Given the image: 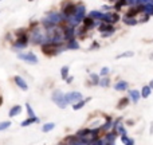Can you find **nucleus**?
I'll list each match as a JSON object with an SVG mask.
<instances>
[{
    "instance_id": "2eb2a0df",
    "label": "nucleus",
    "mask_w": 153,
    "mask_h": 145,
    "mask_svg": "<svg viewBox=\"0 0 153 145\" xmlns=\"http://www.w3.org/2000/svg\"><path fill=\"white\" fill-rule=\"evenodd\" d=\"M67 48H70V50H77V48H79V43L74 39V38H73V39L69 40V43H67Z\"/></svg>"
},
{
    "instance_id": "7c9ffc66",
    "label": "nucleus",
    "mask_w": 153,
    "mask_h": 145,
    "mask_svg": "<svg viewBox=\"0 0 153 145\" xmlns=\"http://www.w3.org/2000/svg\"><path fill=\"white\" fill-rule=\"evenodd\" d=\"M11 126V121H4V122H0V130H5L7 128Z\"/></svg>"
},
{
    "instance_id": "20e7f679",
    "label": "nucleus",
    "mask_w": 153,
    "mask_h": 145,
    "mask_svg": "<svg viewBox=\"0 0 153 145\" xmlns=\"http://www.w3.org/2000/svg\"><path fill=\"white\" fill-rule=\"evenodd\" d=\"M52 101H54L61 109H65L66 105H67V101H66V98H65V94H63L61 90H55L54 93H52Z\"/></svg>"
},
{
    "instance_id": "5701e85b",
    "label": "nucleus",
    "mask_w": 153,
    "mask_h": 145,
    "mask_svg": "<svg viewBox=\"0 0 153 145\" xmlns=\"http://www.w3.org/2000/svg\"><path fill=\"white\" fill-rule=\"evenodd\" d=\"M130 97H132V99H133L134 103H137L141 95H140V93H138L137 90H132V91H130Z\"/></svg>"
},
{
    "instance_id": "412c9836",
    "label": "nucleus",
    "mask_w": 153,
    "mask_h": 145,
    "mask_svg": "<svg viewBox=\"0 0 153 145\" xmlns=\"http://www.w3.org/2000/svg\"><path fill=\"white\" fill-rule=\"evenodd\" d=\"M54 128H55V124H54V122H48V124H44V125H43V128H42V132L47 133V132L52 130Z\"/></svg>"
},
{
    "instance_id": "ea45409f",
    "label": "nucleus",
    "mask_w": 153,
    "mask_h": 145,
    "mask_svg": "<svg viewBox=\"0 0 153 145\" xmlns=\"http://www.w3.org/2000/svg\"><path fill=\"white\" fill-rule=\"evenodd\" d=\"M149 86H150V89H153V79L150 81V83H149Z\"/></svg>"
},
{
    "instance_id": "72a5a7b5",
    "label": "nucleus",
    "mask_w": 153,
    "mask_h": 145,
    "mask_svg": "<svg viewBox=\"0 0 153 145\" xmlns=\"http://www.w3.org/2000/svg\"><path fill=\"white\" fill-rule=\"evenodd\" d=\"M107 73H109V69H107V67H103V69L101 70V75H103V77H106Z\"/></svg>"
},
{
    "instance_id": "473e14b6",
    "label": "nucleus",
    "mask_w": 153,
    "mask_h": 145,
    "mask_svg": "<svg viewBox=\"0 0 153 145\" xmlns=\"http://www.w3.org/2000/svg\"><path fill=\"white\" fill-rule=\"evenodd\" d=\"M109 78H103V79H101V81H99V85H101V86H103V87H106V86H109Z\"/></svg>"
},
{
    "instance_id": "f704fd0d",
    "label": "nucleus",
    "mask_w": 153,
    "mask_h": 145,
    "mask_svg": "<svg viewBox=\"0 0 153 145\" xmlns=\"http://www.w3.org/2000/svg\"><path fill=\"white\" fill-rule=\"evenodd\" d=\"M137 4H146V3H150V0H136Z\"/></svg>"
},
{
    "instance_id": "393cba45",
    "label": "nucleus",
    "mask_w": 153,
    "mask_h": 145,
    "mask_svg": "<svg viewBox=\"0 0 153 145\" xmlns=\"http://www.w3.org/2000/svg\"><path fill=\"white\" fill-rule=\"evenodd\" d=\"M87 134H90V129H81V130L77 132V136L81 137V138H85Z\"/></svg>"
},
{
    "instance_id": "e433bc0d",
    "label": "nucleus",
    "mask_w": 153,
    "mask_h": 145,
    "mask_svg": "<svg viewBox=\"0 0 153 145\" xmlns=\"http://www.w3.org/2000/svg\"><path fill=\"white\" fill-rule=\"evenodd\" d=\"M112 34H113V32H106V34H103L102 36H103V38H107V36H110Z\"/></svg>"
},
{
    "instance_id": "c85d7f7f",
    "label": "nucleus",
    "mask_w": 153,
    "mask_h": 145,
    "mask_svg": "<svg viewBox=\"0 0 153 145\" xmlns=\"http://www.w3.org/2000/svg\"><path fill=\"white\" fill-rule=\"evenodd\" d=\"M134 52L132 51H126V52H122V54L117 55V59H121V58H129V57H133Z\"/></svg>"
},
{
    "instance_id": "c9c22d12",
    "label": "nucleus",
    "mask_w": 153,
    "mask_h": 145,
    "mask_svg": "<svg viewBox=\"0 0 153 145\" xmlns=\"http://www.w3.org/2000/svg\"><path fill=\"white\" fill-rule=\"evenodd\" d=\"M148 16H149V15H146V14H145V16H142V18H141V22H148Z\"/></svg>"
},
{
    "instance_id": "6ab92c4d",
    "label": "nucleus",
    "mask_w": 153,
    "mask_h": 145,
    "mask_svg": "<svg viewBox=\"0 0 153 145\" xmlns=\"http://www.w3.org/2000/svg\"><path fill=\"white\" fill-rule=\"evenodd\" d=\"M144 12H145L146 15H153V3H146L144 4Z\"/></svg>"
},
{
    "instance_id": "39448f33",
    "label": "nucleus",
    "mask_w": 153,
    "mask_h": 145,
    "mask_svg": "<svg viewBox=\"0 0 153 145\" xmlns=\"http://www.w3.org/2000/svg\"><path fill=\"white\" fill-rule=\"evenodd\" d=\"M18 58L22 59V61H26V62H28V63H32V65L38 63V57H36L34 52H19V54H18Z\"/></svg>"
},
{
    "instance_id": "f03ea898",
    "label": "nucleus",
    "mask_w": 153,
    "mask_h": 145,
    "mask_svg": "<svg viewBox=\"0 0 153 145\" xmlns=\"http://www.w3.org/2000/svg\"><path fill=\"white\" fill-rule=\"evenodd\" d=\"M61 46L62 43H54V42H46L42 44V51L46 55H55L61 52Z\"/></svg>"
},
{
    "instance_id": "a19ab883",
    "label": "nucleus",
    "mask_w": 153,
    "mask_h": 145,
    "mask_svg": "<svg viewBox=\"0 0 153 145\" xmlns=\"http://www.w3.org/2000/svg\"><path fill=\"white\" fill-rule=\"evenodd\" d=\"M1 102H3V99H1V97H0V105H1Z\"/></svg>"
},
{
    "instance_id": "dca6fc26",
    "label": "nucleus",
    "mask_w": 153,
    "mask_h": 145,
    "mask_svg": "<svg viewBox=\"0 0 153 145\" xmlns=\"http://www.w3.org/2000/svg\"><path fill=\"white\" fill-rule=\"evenodd\" d=\"M34 122H39V118H38V117L27 118V120H24V121L22 122V126H28V125H31V124H34Z\"/></svg>"
},
{
    "instance_id": "79ce46f5",
    "label": "nucleus",
    "mask_w": 153,
    "mask_h": 145,
    "mask_svg": "<svg viewBox=\"0 0 153 145\" xmlns=\"http://www.w3.org/2000/svg\"><path fill=\"white\" fill-rule=\"evenodd\" d=\"M28 1H34V0H28Z\"/></svg>"
},
{
    "instance_id": "9d476101",
    "label": "nucleus",
    "mask_w": 153,
    "mask_h": 145,
    "mask_svg": "<svg viewBox=\"0 0 153 145\" xmlns=\"http://www.w3.org/2000/svg\"><path fill=\"white\" fill-rule=\"evenodd\" d=\"M74 36H75V30L73 26H67V27L63 28V38L66 40L73 39Z\"/></svg>"
},
{
    "instance_id": "4c0bfd02",
    "label": "nucleus",
    "mask_w": 153,
    "mask_h": 145,
    "mask_svg": "<svg viewBox=\"0 0 153 145\" xmlns=\"http://www.w3.org/2000/svg\"><path fill=\"white\" fill-rule=\"evenodd\" d=\"M66 81H67V83L73 82V77H67V78H66Z\"/></svg>"
},
{
    "instance_id": "f3484780",
    "label": "nucleus",
    "mask_w": 153,
    "mask_h": 145,
    "mask_svg": "<svg viewBox=\"0 0 153 145\" xmlns=\"http://www.w3.org/2000/svg\"><path fill=\"white\" fill-rule=\"evenodd\" d=\"M87 101H90V98H87V99H79L78 102H75V103H74L73 109H74V110H79L81 108H83V105H85Z\"/></svg>"
},
{
    "instance_id": "2f4dec72",
    "label": "nucleus",
    "mask_w": 153,
    "mask_h": 145,
    "mask_svg": "<svg viewBox=\"0 0 153 145\" xmlns=\"http://www.w3.org/2000/svg\"><path fill=\"white\" fill-rule=\"evenodd\" d=\"M90 79H91V82L94 83V85H98V83H99V78H98V75H97V74H90Z\"/></svg>"
},
{
    "instance_id": "a878e982",
    "label": "nucleus",
    "mask_w": 153,
    "mask_h": 145,
    "mask_svg": "<svg viewBox=\"0 0 153 145\" xmlns=\"http://www.w3.org/2000/svg\"><path fill=\"white\" fill-rule=\"evenodd\" d=\"M121 141L124 142V144H128V145H133L134 144V140L129 138L126 134H122V136H121Z\"/></svg>"
},
{
    "instance_id": "423d86ee",
    "label": "nucleus",
    "mask_w": 153,
    "mask_h": 145,
    "mask_svg": "<svg viewBox=\"0 0 153 145\" xmlns=\"http://www.w3.org/2000/svg\"><path fill=\"white\" fill-rule=\"evenodd\" d=\"M27 44H28V36H27V34H22V35L18 36V39H16L15 44H14V47L18 48V50H22V48H24Z\"/></svg>"
},
{
    "instance_id": "ddd939ff",
    "label": "nucleus",
    "mask_w": 153,
    "mask_h": 145,
    "mask_svg": "<svg viewBox=\"0 0 153 145\" xmlns=\"http://www.w3.org/2000/svg\"><path fill=\"white\" fill-rule=\"evenodd\" d=\"M20 112H22V106H20V105L12 106L11 110H10V117H15V116L20 114Z\"/></svg>"
},
{
    "instance_id": "f8f14e48",
    "label": "nucleus",
    "mask_w": 153,
    "mask_h": 145,
    "mask_svg": "<svg viewBox=\"0 0 153 145\" xmlns=\"http://www.w3.org/2000/svg\"><path fill=\"white\" fill-rule=\"evenodd\" d=\"M82 22H83V26H85L87 30H89V28H93L95 26L94 19H93V18H90V16H89V18H83Z\"/></svg>"
},
{
    "instance_id": "58836bf2",
    "label": "nucleus",
    "mask_w": 153,
    "mask_h": 145,
    "mask_svg": "<svg viewBox=\"0 0 153 145\" xmlns=\"http://www.w3.org/2000/svg\"><path fill=\"white\" fill-rule=\"evenodd\" d=\"M102 10H106V11H107V10H110V7H107V5H103V7H102Z\"/></svg>"
},
{
    "instance_id": "4be33fe9",
    "label": "nucleus",
    "mask_w": 153,
    "mask_h": 145,
    "mask_svg": "<svg viewBox=\"0 0 153 145\" xmlns=\"http://www.w3.org/2000/svg\"><path fill=\"white\" fill-rule=\"evenodd\" d=\"M128 103H129V98L124 97V98H122V99H120V102H118L117 108H118V109H124L125 106H128Z\"/></svg>"
},
{
    "instance_id": "a211bd4d",
    "label": "nucleus",
    "mask_w": 153,
    "mask_h": 145,
    "mask_svg": "<svg viewBox=\"0 0 153 145\" xmlns=\"http://www.w3.org/2000/svg\"><path fill=\"white\" fill-rule=\"evenodd\" d=\"M114 89L118 91H122V90H126L128 89V82L122 81V82H118L117 85H114Z\"/></svg>"
},
{
    "instance_id": "c756f323",
    "label": "nucleus",
    "mask_w": 153,
    "mask_h": 145,
    "mask_svg": "<svg viewBox=\"0 0 153 145\" xmlns=\"http://www.w3.org/2000/svg\"><path fill=\"white\" fill-rule=\"evenodd\" d=\"M26 109H27V113H28V116H30V117H36V116H35V113H34V110H32V108H31V105H30V103H26Z\"/></svg>"
},
{
    "instance_id": "9b49d317",
    "label": "nucleus",
    "mask_w": 153,
    "mask_h": 145,
    "mask_svg": "<svg viewBox=\"0 0 153 145\" xmlns=\"http://www.w3.org/2000/svg\"><path fill=\"white\" fill-rule=\"evenodd\" d=\"M15 83L20 87V89H22V90H24V91L28 90V85H27V82H26V81H24V79L22 78L20 75H16V77H15Z\"/></svg>"
},
{
    "instance_id": "37998d69",
    "label": "nucleus",
    "mask_w": 153,
    "mask_h": 145,
    "mask_svg": "<svg viewBox=\"0 0 153 145\" xmlns=\"http://www.w3.org/2000/svg\"><path fill=\"white\" fill-rule=\"evenodd\" d=\"M150 1H152V3H153V0H150Z\"/></svg>"
},
{
    "instance_id": "6e6552de",
    "label": "nucleus",
    "mask_w": 153,
    "mask_h": 145,
    "mask_svg": "<svg viewBox=\"0 0 153 145\" xmlns=\"http://www.w3.org/2000/svg\"><path fill=\"white\" fill-rule=\"evenodd\" d=\"M65 98H66L67 103H75V102H78L79 99H82V94L78 93V91H71L69 94H65Z\"/></svg>"
},
{
    "instance_id": "0eeeda50",
    "label": "nucleus",
    "mask_w": 153,
    "mask_h": 145,
    "mask_svg": "<svg viewBox=\"0 0 153 145\" xmlns=\"http://www.w3.org/2000/svg\"><path fill=\"white\" fill-rule=\"evenodd\" d=\"M75 10H77V7L73 3H66L63 5V18L67 19L69 16H73L75 14Z\"/></svg>"
},
{
    "instance_id": "4468645a",
    "label": "nucleus",
    "mask_w": 153,
    "mask_h": 145,
    "mask_svg": "<svg viewBox=\"0 0 153 145\" xmlns=\"http://www.w3.org/2000/svg\"><path fill=\"white\" fill-rule=\"evenodd\" d=\"M99 31H107V32H114V28L110 23H102L99 24Z\"/></svg>"
},
{
    "instance_id": "1a4fd4ad",
    "label": "nucleus",
    "mask_w": 153,
    "mask_h": 145,
    "mask_svg": "<svg viewBox=\"0 0 153 145\" xmlns=\"http://www.w3.org/2000/svg\"><path fill=\"white\" fill-rule=\"evenodd\" d=\"M102 20L105 23H116V22L120 20V15L118 14H110V12H107V14H103Z\"/></svg>"
},
{
    "instance_id": "f257e3e1",
    "label": "nucleus",
    "mask_w": 153,
    "mask_h": 145,
    "mask_svg": "<svg viewBox=\"0 0 153 145\" xmlns=\"http://www.w3.org/2000/svg\"><path fill=\"white\" fill-rule=\"evenodd\" d=\"M62 19H63V16L61 15V14H58V12H48L47 18L43 20V26L46 28H51V27H54V26L61 23Z\"/></svg>"
},
{
    "instance_id": "aec40b11",
    "label": "nucleus",
    "mask_w": 153,
    "mask_h": 145,
    "mask_svg": "<svg viewBox=\"0 0 153 145\" xmlns=\"http://www.w3.org/2000/svg\"><path fill=\"white\" fill-rule=\"evenodd\" d=\"M124 23L128 24V26H134V24H137V20L132 18V16H125L124 18Z\"/></svg>"
},
{
    "instance_id": "b1692460",
    "label": "nucleus",
    "mask_w": 153,
    "mask_h": 145,
    "mask_svg": "<svg viewBox=\"0 0 153 145\" xmlns=\"http://www.w3.org/2000/svg\"><path fill=\"white\" fill-rule=\"evenodd\" d=\"M89 16L93 18V19H102V18H103V14L99 11H91L90 14H89Z\"/></svg>"
},
{
    "instance_id": "7ed1b4c3",
    "label": "nucleus",
    "mask_w": 153,
    "mask_h": 145,
    "mask_svg": "<svg viewBox=\"0 0 153 145\" xmlns=\"http://www.w3.org/2000/svg\"><path fill=\"white\" fill-rule=\"evenodd\" d=\"M31 42L35 44L46 43V42H47V34H44V32H42L40 30L35 28V30L31 31Z\"/></svg>"
},
{
    "instance_id": "bb28decb",
    "label": "nucleus",
    "mask_w": 153,
    "mask_h": 145,
    "mask_svg": "<svg viewBox=\"0 0 153 145\" xmlns=\"http://www.w3.org/2000/svg\"><path fill=\"white\" fill-rule=\"evenodd\" d=\"M150 90H152V89H150V86H144L142 87V91H141V97H144V98H148L150 95Z\"/></svg>"
},
{
    "instance_id": "cd10ccee",
    "label": "nucleus",
    "mask_w": 153,
    "mask_h": 145,
    "mask_svg": "<svg viewBox=\"0 0 153 145\" xmlns=\"http://www.w3.org/2000/svg\"><path fill=\"white\" fill-rule=\"evenodd\" d=\"M61 75H62L63 79H66L69 77V66H63L62 70H61Z\"/></svg>"
}]
</instances>
